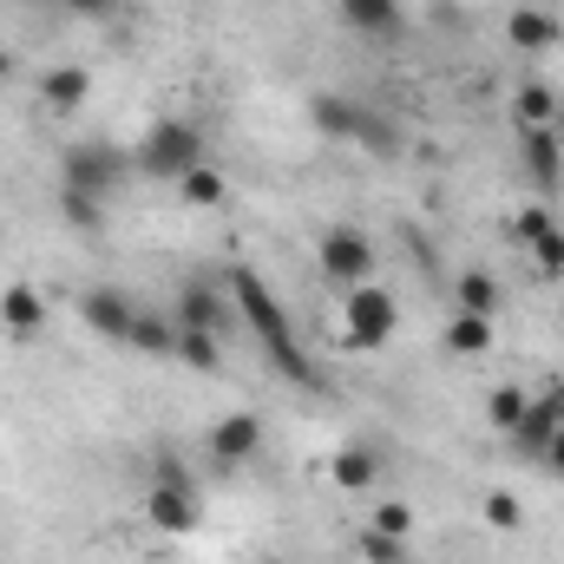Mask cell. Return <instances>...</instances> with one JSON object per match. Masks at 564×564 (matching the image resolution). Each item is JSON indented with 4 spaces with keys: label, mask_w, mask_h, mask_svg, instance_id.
<instances>
[{
    "label": "cell",
    "mask_w": 564,
    "mask_h": 564,
    "mask_svg": "<svg viewBox=\"0 0 564 564\" xmlns=\"http://www.w3.org/2000/svg\"><path fill=\"white\" fill-rule=\"evenodd\" d=\"M230 289V302H237V315H243V328L263 341V355H270V368H282L295 388H322V375H315V361L302 355V341H295V322H289V308H282L276 295H270V282L257 276V270H230L224 276Z\"/></svg>",
    "instance_id": "6da1fadb"
},
{
    "label": "cell",
    "mask_w": 564,
    "mask_h": 564,
    "mask_svg": "<svg viewBox=\"0 0 564 564\" xmlns=\"http://www.w3.org/2000/svg\"><path fill=\"white\" fill-rule=\"evenodd\" d=\"M197 164H204V132H197L191 119H158V126L144 132V144L132 151V171L164 177V184H177V177L197 171Z\"/></svg>",
    "instance_id": "7a4b0ae2"
},
{
    "label": "cell",
    "mask_w": 564,
    "mask_h": 564,
    "mask_svg": "<svg viewBox=\"0 0 564 564\" xmlns=\"http://www.w3.org/2000/svg\"><path fill=\"white\" fill-rule=\"evenodd\" d=\"M341 328H348V348H381L401 328V302L381 282H355L341 289Z\"/></svg>",
    "instance_id": "3957f363"
},
{
    "label": "cell",
    "mask_w": 564,
    "mask_h": 564,
    "mask_svg": "<svg viewBox=\"0 0 564 564\" xmlns=\"http://www.w3.org/2000/svg\"><path fill=\"white\" fill-rule=\"evenodd\" d=\"M126 171H132V158L119 151V144H66V158H59V184L66 191H93V197H112L119 184H126Z\"/></svg>",
    "instance_id": "277c9868"
},
{
    "label": "cell",
    "mask_w": 564,
    "mask_h": 564,
    "mask_svg": "<svg viewBox=\"0 0 564 564\" xmlns=\"http://www.w3.org/2000/svg\"><path fill=\"white\" fill-rule=\"evenodd\" d=\"M315 263L335 289H355V282H375V243L355 224H328L322 243H315Z\"/></svg>",
    "instance_id": "5b68a950"
},
{
    "label": "cell",
    "mask_w": 564,
    "mask_h": 564,
    "mask_svg": "<svg viewBox=\"0 0 564 564\" xmlns=\"http://www.w3.org/2000/svg\"><path fill=\"white\" fill-rule=\"evenodd\" d=\"M144 519H151L164 539H184V532L197 525V486L184 479V466L164 459V473H158L151 492H144Z\"/></svg>",
    "instance_id": "8992f818"
},
{
    "label": "cell",
    "mask_w": 564,
    "mask_h": 564,
    "mask_svg": "<svg viewBox=\"0 0 564 564\" xmlns=\"http://www.w3.org/2000/svg\"><path fill=\"white\" fill-rule=\"evenodd\" d=\"M177 328H204V335L230 341V335L243 328V315H237L230 289H217V282H184V289H177Z\"/></svg>",
    "instance_id": "52a82bcc"
},
{
    "label": "cell",
    "mask_w": 564,
    "mask_h": 564,
    "mask_svg": "<svg viewBox=\"0 0 564 564\" xmlns=\"http://www.w3.org/2000/svg\"><path fill=\"white\" fill-rule=\"evenodd\" d=\"M79 315H86V328L106 335V341H132L139 322H144V308L126 289H86V295H79Z\"/></svg>",
    "instance_id": "ba28073f"
},
{
    "label": "cell",
    "mask_w": 564,
    "mask_h": 564,
    "mask_svg": "<svg viewBox=\"0 0 564 564\" xmlns=\"http://www.w3.org/2000/svg\"><path fill=\"white\" fill-rule=\"evenodd\" d=\"M564 426V381H552L545 388V401H525V414H519V426L506 433L512 440V453H525V459H545V446H552V433Z\"/></svg>",
    "instance_id": "9c48e42d"
},
{
    "label": "cell",
    "mask_w": 564,
    "mask_h": 564,
    "mask_svg": "<svg viewBox=\"0 0 564 564\" xmlns=\"http://www.w3.org/2000/svg\"><path fill=\"white\" fill-rule=\"evenodd\" d=\"M341 7V26L361 33V40H401L408 33V7L401 0H335Z\"/></svg>",
    "instance_id": "30bf717a"
},
{
    "label": "cell",
    "mask_w": 564,
    "mask_h": 564,
    "mask_svg": "<svg viewBox=\"0 0 564 564\" xmlns=\"http://www.w3.org/2000/svg\"><path fill=\"white\" fill-rule=\"evenodd\" d=\"M257 446H263V414H224L210 426V459L217 466H243Z\"/></svg>",
    "instance_id": "8fae6325"
},
{
    "label": "cell",
    "mask_w": 564,
    "mask_h": 564,
    "mask_svg": "<svg viewBox=\"0 0 564 564\" xmlns=\"http://www.w3.org/2000/svg\"><path fill=\"white\" fill-rule=\"evenodd\" d=\"M519 144H525V164H532V184L552 197V191H564V139L558 126H539V132H519Z\"/></svg>",
    "instance_id": "7c38bea8"
},
{
    "label": "cell",
    "mask_w": 564,
    "mask_h": 564,
    "mask_svg": "<svg viewBox=\"0 0 564 564\" xmlns=\"http://www.w3.org/2000/svg\"><path fill=\"white\" fill-rule=\"evenodd\" d=\"M558 13H545V7H512L506 13V40L519 46V53H552L558 46Z\"/></svg>",
    "instance_id": "4fadbf2b"
},
{
    "label": "cell",
    "mask_w": 564,
    "mask_h": 564,
    "mask_svg": "<svg viewBox=\"0 0 564 564\" xmlns=\"http://www.w3.org/2000/svg\"><path fill=\"white\" fill-rule=\"evenodd\" d=\"M0 322H7L20 341H33V335L46 328V302H40V289H33V282H13V289L0 295Z\"/></svg>",
    "instance_id": "5bb4252c"
},
{
    "label": "cell",
    "mask_w": 564,
    "mask_h": 564,
    "mask_svg": "<svg viewBox=\"0 0 564 564\" xmlns=\"http://www.w3.org/2000/svg\"><path fill=\"white\" fill-rule=\"evenodd\" d=\"M86 93H93V73H86V66H53V73L40 79V99H46L53 112H79Z\"/></svg>",
    "instance_id": "9a60e30c"
},
{
    "label": "cell",
    "mask_w": 564,
    "mask_h": 564,
    "mask_svg": "<svg viewBox=\"0 0 564 564\" xmlns=\"http://www.w3.org/2000/svg\"><path fill=\"white\" fill-rule=\"evenodd\" d=\"M375 479H381V453H368V446H341L335 453V486L341 492H375Z\"/></svg>",
    "instance_id": "2e32d148"
},
{
    "label": "cell",
    "mask_w": 564,
    "mask_h": 564,
    "mask_svg": "<svg viewBox=\"0 0 564 564\" xmlns=\"http://www.w3.org/2000/svg\"><path fill=\"white\" fill-rule=\"evenodd\" d=\"M177 197H184V204H197V210H217V204H230V177H217L210 164H197V171H184V177H177Z\"/></svg>",
    "instance_id": "e0dca14e"
},
{
    "label": "cell",
    "mask_w": 564,
    "mask_h": 564,
    "mask_svg": "<svg viewBox=\"0 0 564 564\" xmlns=\"http://www.w3.org/2000/svg\"><path fill=\"white\" fill-rule=\"evenodd\" d=\"M59 217H66L79 237H99V230H106V197H93V191H66V184H59Z\"/></svg>",
    "instance_id": "ac0fdd59"
},
{
    "label": "cell",
    "mask_w": 564,
    "mask_h": 564,
    "mask_svg": "<svg viewBox=\"0 0 564 564\" xmlns=\"http://www.w3.org/2000/svg\"><path fill=\"white\" fill-rule=\"evenodd\" d=\"M440 341H446L453 355H486V348H492V315H466V308H459Z\"/></svg>",
    "instance_id": "d6986e66"
},
{
    "label": "cell",
    "mask_w": 564,
    "mask_h": 564,
    "mask_svg": "<svg viewBox=\"0 0 564 564\" xmlns=\"http://www.w3.org/2000/svg\"><path fill=\"white\" fill-rule=\"evenodd\" d=\"M512 112H519V132H539V126H558V93L532 79V86H519V106H512Z\"/></svg>",
    "instance_id": "ffe728a7"
},
{
    "label": "cell",
    "mask_w": 564,
    "mask_h": 564,
    "mask_svg": "<svg viewBox=\"0 0 564 564\" xmlns=\"http://www.w3.org/2000/svg\"><path fill=\"white\" fill-rule=\"evenodd\" d=\"M453 295H459L466 315H499V282L486 276V270H466V276L453 282Z\"/></svg>",
    "instance_id": "44dd1931"
},
{
    "label": "cell",
    "mask_w": 564,
    "mask_h": 564,
    "mask_svg": "<svg viewBox=\"0 0 564 564\" xmlns=\"http://www.w3.org/2000/svg\"><path fill=\"white\" fill-rule=\"evenodd\" d=\"M177 361H191V368H224V341L217 335H204V328H177V348H171Z\"/></svg>",
    "instance_id": "7402d4cb"
},
{
    "label": "cell",
    "mask_w": 564,
    "mask_h": 564,
    "mask_svg": "<svg viewBox=\"0 0 564 564\" xmlns=\"http://www.w3.org/2000/svg\"><path fill=\"white\" fill-rule=\"evenodd\" d=\"M315 126H322L328 139H361V106H348V99H315Z\"/></svg>",
    "instance_id": "603a6c76"
},
{
    "label": "cell",
    "mask_w": 564,
    "mask_h": 564,
    "mask_svg": "<svg viewBox=\"0 0 564 564\" xmlns=\"http://www.w3.org/2000/svg\"><path fill=\"white\" fill-rule=\"evenodd\" d=\"M525 401H532L525 388H492V394H486V421L499 426V433H512L519 414H525Z\"/></svg>",
    "instance_id": "cb8c5ba5"
},
{
    "label": "cell",
    "mask_w": 564,
    "mask_h": 564,
    "mask_svg": "<svg viewBox=\"0 0 564 564\" xmlns=\"http://www.w3.org/2000/svg\"><path fill=\"white\" fill-rule=\"evenodd\" d=\"M479 512H486V525H492V532H519V525H525L519 492H486V506H479Z\"/></svg>",
    "instance_id": "d4e9b609"
},
{
    "label": "cell",
    "mask_w": 564,
    "mask_h": 564,
    "mask_svg": "<svg viewBox=\"0 0 564 564\" xmlns=\"http://www.w3.org/2000/svg\"><path fill=\"white\" fill-rule=\"evenodd\" d=\"M525 250H532V263H539L545 276H564V230H558V224H545Z\"/></svg>",
    "instance_id": "484cf974"
},
{
    "label": "cell",
    "mask_w": 564,
    "mask_h": 564,
    "mask_svg": "<svg viewBox=\"0 0 564 564\" xmlns=\"http://www.w3.org/2000/svg\"><path fill=\"white\" fill-rule=\"evenodd\" d=\"M361 558H368V564H408V539H388V532H375V525H368Z\"/></svg>",
    "instance_id": "4316f807"
},
{
    "label": "cell",
    "mask_w": 564,
    "mask_h": 564,
    "mask_svg": "<svg viewBox=\"0 0 564 564\" xmlns=\"http://www.w3.org/2000/svg\"><path fill=\"white\" fill-rule=\"evenodd\" d=\"M375 532H388V539H408V532H414V512H408L401 499H381V506H375Z\"/></svg>",
    "instance_id": "83f0119b"
},
{
    "label": "cell",
    "mask_w": 564,
    "mask_h": 564,
    "mask_svg": "<svg viewBox=\"0 0 564 564\" xmlns=\"http://www.w3.org/2000/svg\"><path fill=\"white\" fill-rule=\"evenodd\" d=\"M355 144H368V151H401V132H394L381 112H361V139Z\"/></svg>",
    "instance_id": "f1b7e54d"
},
{
    "label": "cell",
    "mask_w": 564,
    "mask_h": 564,
    "mask_svg": "<svg viewBox=\"0 0 564 564\" xmlns=\"http://www.w3.org/2000/svg\"><path fill=\"white\" fill-rule=\"evenodd\" d=\"M545 224H552V210H519V224H512V237H519V243H532V237H539Z\"/></svg>",
    "instance_id": "f546056e"
},
{
    "label": "cell",
    "mask_w": 564,
    "mask_h": 564,
    "mask_svg": "<svg viewBox=\"0 0 564 564\" xmlns=\"http://www.w3.org/2000/svg\"><path fill=\"white\" fill-rule=\"evenodd\" d=\"M59 7H73V13H112L119 0H59Z\"/></svg>",
    "instance_id": "4dcf8cb0"
},
{
    "label": "cell",
    "mask_w": 564,
    "mask_h": 564,
    "mask_svg": "<svg viewBox=\"0 0 564 564\" xmlns=\"http://www.w3.org/2000/svg\"><path fill=\"white\" fill-rule=\"evenodd\" d=\"M545 466H552V473H564V426L552 433V446H545Z\"/></svg>",
    "instance_id": "1f68e13d"
},
{
    "label": "cell",
    "mask_w": 564,
    "mask_h": 564,
    "mask_svg": "<svg viewBox=\"0 0 564 564\" xmlns=\"http://www.w3.org/2000/svg\"><path fill=\"white\" fill-rule=\"evenodd\" d=\"M7 73H13V53H7V46H0V86H7Z\"/></svg>",
    "instance_id": "d6a6232c"
},
{
    "label": "cell",
    "mask_w": 564,
    "mask_h": 564,
    "mask_svg": "<svg viewBox=\"0 0 564 564\" xmlns=\"http://www.w3.org/2000/svg\"><path fill=\"white\" fill-rule=\"evenodd\" d=\"M558 139H564V126H558Z\"/></svg>",
    "instance_id": "836d02e7"
}]
</instances>
